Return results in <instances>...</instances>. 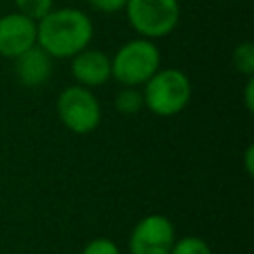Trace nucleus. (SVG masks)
<instances>
[{"label": "nucleus", "instance_id": "f257e3e1", "mask_svg": "<svg viewBox=\"0 0 254 254\" xmlns=\"http://www.w3.org/2000/svg\"><path fill=\"white\" fill-rule=\"evenodd\" d=\"M93 40L91 18L73 6L52 8L36 22V44L54 60H69Z\"/></svg>", "mask_w": 254, "mask_h": 254}, {"label": "nucleus", "instance_id": "f03ea898", "mask_svg": "<svg viewBox=\"0 0 254 254\" xmlns=\"http://www.w3.org/2000/svg\"><path fill=\"white\" fill-rule=\"evenodd\" d=\"M143 103L157 117H173L181 113L192 97L189 75L177 67H159L143 85Z\"/></svg>", "mask_w": 254, "mask_h": 254}, {"label": "nucleus", "instance_id": "7ed1b4c3", "mask_svg": "<svg viewBox=\"0 0 254 254\" xmlns=\"http://www.w3.org/2000/svg\"><path fill=\"white\" fill-rule=\"evenodd\" d=\"M161 67V50L155 40L135 38L111 56V77L121 85L141 87Z\"/></svg>", "mask_w": 254, "mask_h": 254}, {"label": "nucleus", "instance_id": "20e7f679", "mask_svg": "<svg viewBox=\"0 0 254 254\" xmlns=\"http://www.w3.org/2000/svg\"><path fill=\"white\" fill-rule=\"evenodd\" d=\"M56 113L62 125L75 135H87L101 123V103L97 95L93 89L77 83L60 91L56 99Z\"/></svg>", "mask_w": 254, "mask_h": 254}, {"label": "nucleus", "instance_id": "39448f33", "mask_svg": "<svg viewBox=\"0 0 254 254\" xmlns=\"http://www.w3.org/2000/svg\"><path fill=\"white\" fill-rule=\"evenodd\" d=\"M123 10L131 28L147 40L169 36L181 20L179 0H127Z\"/></svg>", "mask_w": 254, "mask_h": 254}, {"label": "nucleus", "instance_id": "423d86ee", "mask_svg": "<svg viewBox=\"0 0 254 254\" xmlns=\"http://www.w3.org/2000/svg\"><path fill=\"white\" fill-rule=\"evenodd\" d=\"M177 240L175 224L165 214H147L131 230L127 248L129 254H169Z\"/></svg>", "mask_w": 254, "mask_h": 254}, {"label": "nucleus", "instance_id": "0eeeda50", "mask_svg": "<svg viewBox=\"0 0 254 254\" xmlns=\"http://www.w3.org/2000/svg\"><path fill=\"white\" fill-rule=\"evenodd\" d=\"M36 44V20L22 12H8L0 16V56L14 60Z\"/></svg>", "mask_w": 254, "mask_h": 254}, {"label": "nucleus", "instance_id": "6e6552de", "mask_svg": "<svg viewBox=\"0 0 254 254\" xmlns=\"http://www.w3.org/2000/svg\"><path fill=\"white\" fill-rule=\"evenodd\" d=\"M69 60V69L77 85L93 89L105 85L111 79V56L103 50H93L87 46Z\"/></svg>", "mask_w": 254, "mask_h": 254}, {"label": "nucleus", "instance_id": "1a4fd4ad", "mask_svg": "<svg viewBox=\"0 0 254 254\" xmlns=\"http://www.w3.org/2000/svg\"><path fill=\"white\" fill-rule=\"evenodd\" d=\"M12 62L14 73L24 87H42L50 81L54 73V58L48 52H44L38 44L16 56Z\"/></svg>", "mask_w": 254, "mask_h": 254}, {"label": "nucleus", "instance_id": "9d476101", "mask_svg": "<svg viewBox=\"0 0 254 254\" xmlns=\"http://www.w3.org/2000/svg\"><path fill=\"white\" fill-rule=\"evenodd\" d=\"M113 105H115V109H117L121 115H135V113H139V111L145 107L141 87L123 85V87L115 93Z\"/></svg>", "mask_w": 254, "mask_h": 254}, {"label": "nucleus", "instance_id": "9b49d317", "mask_svg": "<svg viewBox=\"0 0 254 254\" xmlns=\"http://www.w3.org/2000/svg\"><path fill=\"white\" fill-rule=\"evenodd\" d=\"M232 67L246 75V77H252L254 75V46L250 42H242L234 48L232 52Z\"/></svg>", "mask_w": 254, "mask_h": 254}, {"label": "nucleus", "instance_id": "f8f14e48", "mask_svg": "<svg viewBox=\"0 0 254 254\" xmlns=\"http://www.w3.org/2000/svg\"><path fill=\"white\" fill-rule=\"evenodd\" d=\"M169 254H212V250L200 236H183L173 242Z\"/></svg>", "mask_w": 254, "mask_h": 254}, {"label": "nucleus", "instance_id": "ddd939ff", "mask_svg": "<svg viewBox=\"0 0 254 254\" xmlns=\"http://www.w3.org/2000/svg\"><path fill=\"white\" fill-rule=\"evenodd\" d=\"M16 10L22 12L24 16L32 18V20H40L44 18L52 8H54V0H14Z\"/></svg>", "mask_w": 254, "mask_h": 254}, {"label": "nucleus", "instance_id": "4468645a", "mask_svg": "<svg viewBox=\"0 0 254 254\" xmlns=\"http://www.w3.org/2000/svg\"><path fill=\"white\" fill-rule=\"evenodd\" d=\"M81 254H121V250H119L115 240L105 238V236H97V238H91L81 248Z\"/></svg>", "mask_w": 254, "mask_h": 254}, {"label": "nucleus", "instance_id": "2eb2a0df", "mask_svg": "<svg viewBox=\"0 0 254 254\" xmlns=\"http://www.w3.org/2000/svg\"><path fill=\"white\" fill-rule=\"evenodd\" d=\"M85 2L89 4V8L101 14H117L127 4V0H85Z\"/></svg>", "mask_w": 254, "mask_h": 254}, {"label": "nucleus", "instance_id": "dca6fc26", "mask_svg": "<svg viewBox=\"0 0 254 254\" xmlns=\"http://www.w3.org/2000/svg\"><path fill=\"white\" fill-rule=\"evenodd\" d=\"M244 105L248 111L254 109V75L246 77V85H244Z\"/></svg>", "mask_w": 254, "mask_h": 254}, {"label": "nucleus", "instance_id": "f3484780", "mask_svg": "<svg viewBox=\"0 0 254 254\" xmlns=\"http://www.w3.org/2000/svg\"><path fill=\"white\" fill-rule=\"evenodd\" d=\"M252 155H254V145H248L246 151H244V169L248 175L254 173V161H252Z\"/></svg>", "mask_w": 254, "mask_h": 254}]
</instances>
